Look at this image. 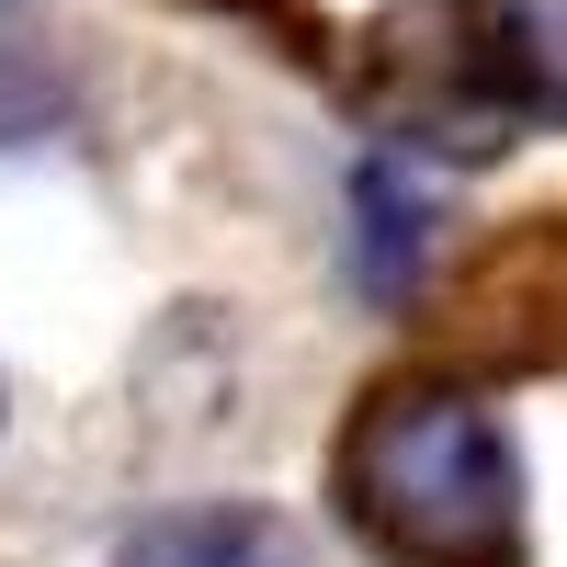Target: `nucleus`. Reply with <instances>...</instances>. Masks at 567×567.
Wrapping results in <instances>:
<instances>
[{"label": "nucleus", "mask_w": 567, "mask_h": 567, "mask_svg": "<svg viewBox=\"0 0 567 567\" xmlns=\"http://www.w3.org/2000/svg\"><path fill=\"white\" fill-rule=\"evenodd\" d=\"M114 567H307V545L272 523L250 499H216V511H159V523H136Z\"/></svg>", "instance_id": "obj_2"}, {"label": "nucleus", "mask_w": 567, "mask_h": 567, "mask_svg": "<svg viewBox=\"0 0 567 567\" xmlns=\"http://www.w3.org/2000/svg\"><path fill=\"white\" fill-rule=\"evenodd\" d=\"M352 205H363V284H374V296H409L420 239H432V205L409 194V171H398V159H374V171L352 182Z\"/></svg>", "instance_id": "obj_4"}, {"label": "nucleus", "mask_w": 567, "mask_h": 567, "mask_svg": "<svg viewBox=\"0 0 567 567\" xmlns=\"http://www.w3.org/2000/svg\"><path fill=\"white\" fill-rule=\"evenodd\" d=\"M352 511L398 567H511L523 545V454L511 420L465 386H409L352 432Z\"/></svg>", "instance_id": "obj_1"}, {"label": "nucleus", "mask_w": 567, "mask_h": 567, "mask_svg": "<svg viewBox=\"0 0 567 567\" xmlns=\"http://www.w3.org/2000/svg\"><path fill=\"white\" fill-rule=\"evenodd\" d=\"M465 23H477V69L511 103L567 125V0H465Z\"/></svg>", "instance_id": "obj_3"}]
</instances>
